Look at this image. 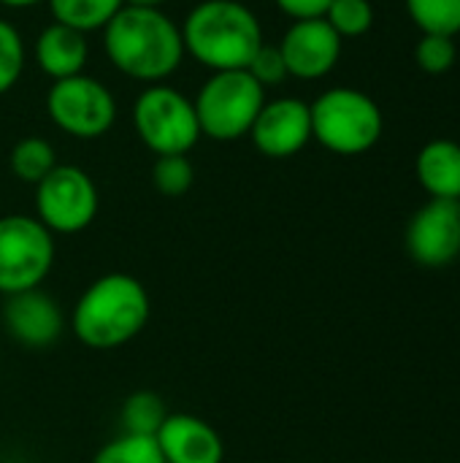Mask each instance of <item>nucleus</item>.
<instances>
[{
  "label": "nucleus",
  "instance_id": "4468645a",
  "mask_svg": "<svg viewBox=\"0 0 460 463\" xmlns=\"http://www.w3.org/2000/svg\"><path fill=\"white\" fill-rule=\"evenodd\" d=\"M165 463H222L225 442L220 431L190 412H168L155 434Z\"/></svg>",
  "mask_w": 460,
  "mask_h": 463
},
{
  "label": "nucleus",
  "instance_id": "aec40b11",
  "mask_svg": "<svg viewBox=\"0 0 460 463\" xmlns=\"http://www.w3.org/2000/svg\"><path fill=\"white\" fill-rule=\"evenodd\" d=\"M409 19L420 27L423 35H447L460 33V0H404Z\"/></svg>",
  "mask_w": 460,
  "mask_h": 463
},
{
  "label": "nucleus",
  "instance_id": "9d476101",
  "mask_svg": "<svg viewBox=\"0 0 460 463\" xmlns=\"http://www.w3.org/2000/svg\"><path fill=\"white\" fill-rule=\"evenodd\" d=\"M404 247L409 258L423 269H445L460 255V212L458 201L423 203L404 233Z\"/></svg>",
  "mask_w": 460,
  "mask_h": 463
},
{
  "label": "nucleus",
  "instance_id": "39448f33",
  "mask_svg": "<svg viewBox=\"0 0 460 463\" xmlns=\"http://www.w3.org/2000/svg\"><path fill=\"white\" fill-rule=\"evenodd\" d=\"M266 103V90L244 71H214L198 90L192 106L201 136L236 141L249 136L255 117Z\"/></svg>",
  "mask_w": 460,
  "mask_h": 463
},
{
  "label": "nucleus",
  "instance_id": "f257e3e1",
  "mask_svg": "<svg viewBox=\"0 0 460 463\" xmlns=\"http://www.w3.org/2000/svg\"><path fill=\"white\" fill-rule=\"evenodd\" d=\"M103 52L111 65L146 84H163L182 68L184 41L179 24L160 8L122 5L103 27Z\"/></svg>",
  "mask_w": 460,
  "mask_h": 463
},
{
  "label": "nucleus",
  "instance_id": "412c9836",
  "mask_svg": "<svg viewBox=\"0 0 460 463\" xmlns=\"http://www.w3.org/2000/svg\"><path fill=\"white\" fill-rule=\"evenodd\" d=\"M92 463H165V458L155 437L122 431L95 453Z\"/></svg>",
  "mask_w": 460,
  "mask_h": 463
},
{
  "label": "nucleus",
  "instance_id": "6ab92c4d",
  "mask_svg": "<svg viewBox=\"0 0 460 463\" xmlns=\"http://www.w3.org/2000/svg\"><path fill=\"white\" fill-rule=\"evenodd\" d=\"M168 418L165 402L155 391H136L122 402L119 410V423L125 434H141V437H155Z\"/></svg>",
  "mask_w": 460,
  "mask_h": 463
},
{
  "label": "nucleus",
  "instance_id": "bb28decb",
  "mask_svg": "<svg viewBox=\"0 0 460 463\" xmlns=\"http://www.w3.org/2000/svg\"><path fill=\"white\" fill-rule=\"evenodd\" d=\"M282 14H287L293 22L298 19H320L325 16L331 0H274Z\"/></svg>",
  "mask_w": 460,
  "mask_h": 463
},
{
  "label": "nucleus",
  "instance_id": "0eeeda50",
  "mask_svg": "<svg viewBox=\"0 0 460 463\" xmlns=\"http://www.w3.org/2000/svg\"><path fill=\"white\" fill-rule=\"evenodd\" d=\"M133 128L141 144L157 155H190L201 138L192 100L168 87L149 84L133 103Z\"/></svg>",
  "mask_w": 460,
  "mask_h": 463
},
{
  "label": "nucleus",
  "instance_id": "423d86ee",
  "mask_svg": "<svg viewBox=\"0 0 460 463\" xmlns=\"http://www.w3.org/2000/svg\"><path fill=\"white\" fill-rule=\"evenodd\" d=\"M54 233L35 214L0 217V296L41 288L54 269Z\"/></svg>",
  "mask_w": 460,
  "mask_h": 463
},
{
  "label": "nucleus",
  "instance_id": "7c9ffc66",
  "mask_svg": "<svg viewBox=\"0 0 460 463\" xmlns=\"http://www.w3.org/2000/svg\"><path fill=\"white\" fill-rule=\"evenodd\" d=\"M458 212H460V201H458Z\"/></svg>",
  "mask_w": 460,
  "mask_h": 463
},
{
  "label": "nucleus",
  "instance_id": "6e6552de",
  "mask_svg": "<svg viewBox=\"0 0 460 463\" xmlns=\"http://www.w3.org/2000/svg\"><path fill=\"white\" fill-rule=\"evenodd\" d=\"M35 217L54 236H76L87 231L100 209V193L92 176L70 163H57L35 184Z\"/></svg>",
  "mask_w": 460,
  "mask_h": 463
},
{
  "label": "nucleus",
  "instance_id": "f03ea898",
  "mask_svg": "<svg viewBox=\"0 0 460 463\" xmlns=\"http://www.w3.org/2000/svg\"><path fill=\"white\" fill-rule=\"evenodd\" d=\"M152 298L141 279L108 271L89 282L68 317L70 334L89 350L106 353L130 345L149 323Z\"/></svg>",
  "mask_w": 460,
  "mask_h": 463
},
{
  "label": "nucleus",
  "instance_id": "9b49d317",
  "mask_svg": "<svg viewBox=\"0 0 460 463\" xmlns=\"http://www.w3.org/2000/svg\"><path fill=\"white\" fill-rule=\"evenodd\" d=\"M0 320L5 326V334L27 350H43L57 345L68 326L60 301L41 288L5 296L0 307Z\"/></svg>",
  "mask_w": 460,
  "mask_h": 463
},
{
  "label": "nucleus",
  "instance_id": "c756f323",
  "mask_svg": "<svg viewBox=\"0 0 460 463\" xmlns=\"http://www.w3.org/2000/svg\"><path fill=\"white\" fill-rule=\"evenodd\" d=\"M0 307H3V296H0Z\"/></svg>",
  "mask_w": 460,
  "mask_h": 463
},
{
  "label": "nucleus",
  "instance_id": "cd10ccee",
  "mask_svg": "<svg viewBox=\"0 0 460 463\" xmlns=\"http://www.w3.org/2000/svg\"><path fill=\"white\" fill-rule=\"evenodd\" d=\"M41 3H49V0H0L3 8H33V5H41Z\"/></svg>",
  "mask_w": 460,
  "mask_h": 463
},
{
  "label": "nucleus",
  "instance_id": "20e7f679",
  "mask_svg": "<svg viewBox=\"0 0 460 463\" xmlns=\"http://www.w3.org/2000/svg\"><path fill=\"white\" fill-rule=\"evenodd\" d=\"M312 138L333 155L355 157L377 146L385 130L377 100L352 87H333L309 103Z\"/></svg>",
  "mask_w": 460,
  "mask_h": 463
},
{
  "label": "nucleus",
  "instance_id": "2eb2a0df",
  "mask_svg": "<svg viewBox=\"0 0 460 463\" xmlns=\"http://www.w3.org/2000/svg\"><path fill=\"white\" fill-rule=\"evenodd\" d=\"M33 57H35L38 71L46 73L52 81L79 76V73H84V65L89 60L87 33H79L68 24L52 22L38 33Z\"/></svg>",
  "mask_w": 460,
  "mask_h": 463
},
{
  "label": "nucleus",
  "instance_id": "4be33fe9",
  "mask_svg": "<svg viewBox=\"0 0 460 463\" xmlns=\"http://www.w3.org/2000/svg\"><path fill=\"white\" fill-rule=\"evenodd\" d=\"M195 182V168L187 155H157L152 165V184L165 198H182Z\"/></svg>",
  "mask_w": 460,
  "mask_h": 463
},
{
  "label": "nucleus",
  "instance_id": "f3484780",
  "mask_svg": "<svg viewBox=\"0 0 460 463\" xmlns=\"http://www.w3.org/2000/svg\"><path fill=\"white\" fill-rule=\"evenodd\" d=\"M122 5L125 0H49L54 22L68 24L79 33L103 30Z\"/></svg>",
  "mask_w": 460,
  "mask_h": 463
},
{
  "label": "nucleus",
  "instance_id": "dca6fc26",
  "mask_svg": "<svg viewBox=\"0 0 460 463\" xmlns=\"http://www.w3.org/2000/svg\"><path fill=\"white\" fill-rule=\"evenodd\" d=\"M415 176L420 187L437 201H460V144L434 138L420 146L415 157Z\"/></svg>",
  "mask_w": 460,
  "mask_h": 463
},
{
  "label": "nucleus",
  "instance_id": "2f4dec72",
  "mask_svg": "<svg viewBox=\"0 0 460 463\" xmlns=\"http://www.w3.org/2000/svg\"><path fill=\"white\" fill-rule=\"evenodd\" d=\"M0 463H3V461H0Z\"/></svg>",
  "mask_w": 460,
  "mask_h": 463
},
{
  "label": "nucleus",
  "instance_id": "7ed1b4c3",
  "mask_svg": "<svg viewBox=\"0 0 460 463\" xmlns=\"http://www.w3.org/2000/svg\"><path fill=\"white\" fill-rule=\"evenodd\" d=\"M184 52L214 71H244L266 43L255 11L239 0H201L182 22Z\"/></svg>",
  "mask_w": 460,
  "mask_h": 463
},
{
  "label": "nucleus",
  "instance_id": "b1692460",
  "mask_svg": "<svg viewBox=\"0 0 460 463\" xmlns=\"http://www.w3.org/2000/svg\"><path fill=\"white\" fill-rule=\"evenodd\" d=\"M24 71V41L19 30L0 19V95L14 90Z\"/></svg>",
  "mask_w": 460,
  "mask_h": 463
},
{
  "label": "nucleus",
  "instance_id": "ddd939ff",
  "mask_svg": "<svg viewBox=\"0 0 460 463\" xmlns=\"http://www.w3.org/2000/svg\"><path fill=\"white\" fill-rule=\"evenodd\" d=\"M279 52L290 76L314 81L336 68L342 57V38L323 16L298 19L285 30L279 41Z\"/></svg>",
  "mask_w": 460,
  "mask_h": 463
},
{
  "label": "nucleus",
  "instance_id": "a211bd4d",
  "mask_svg": "<svg viewBox=\"0 0 460 463\" xmlns=\"http://www.w3.org/2000/svg\"><path fill=\"white\" fill-rule=\"evenodd\" d=\"M57 165V152L54 146L41 138V136H24L14 144L11 155H8V168L19 182L27 184H38L52 168Z\"/></svg>",
  "mask_w": 460,
  "mask_h": 463
},
{
  "label": "nucleus",
  "instance_id": "5701e85b",
  "mask_svg": "<svg viewBox=\"0 0 460 463\" xmlns=\"http://www.w3.org/2000/svg\"><path fill=\"white\" fill-rule=\"evenodd\" d=\"M339 38H361L374 24V5L369 0H331L325 16H323Z\"/></svg>",
  "mask_w": 460,
  "mask_h": 463
},
{
  "label": "nucleus",
  "instance_id": "a878e982",
  "mask_svg": "<svg viewBox=\"0 0 460 463\" xmlns=\"http://www.w3.org/2000/svg\"><path fill=\"white\" fill-rule=\"evenodd\" d=\"M247 73L266 90V87H279L290 73H287V65H285V60H282V52H279V46H268V43H263L258 52H255V57L249 60V65H247Z\"/></svg>",
  "mask_w": 460,
  "mask_h": 463
},
{
  "label": "nucleus",
  "instance_id": "1a4fd4ad",
  "mask_svg": "<svg viewBox=\"0 0 460 463\" xmlns=\"http://www.w3.org/2000/svg\"><path fill=\"white\" fill-rule=\"evenodd\" d=\"M46 114L62 133L92 141L114 128L117 98L100 79L79 73L52 81L46 92Z\"/></svg>",
  "mask_w": 460,
  "mask_h": 463
},
{
  "label": "nucleus",
  "instance_id": "c85d7f7f",
  "mask_svg": "<svg viewBox=\"0 0 460 463\" xmlns=\"http://www.w3.org/2000/svg\"><path fill=\"white\" fill-rule=\"evenodd\" d=\"M165 0H125V5H144V8H160Z\"/></svg>",
  "mask_w": 460,
  "mask_h": 463
},
{
  "label": "nucleus",
  "instance_id": "f8f14e48",
  "mask_svg": "<svg viewBox=\"0 0 460 463\" xmlns=\"http://www.w3.org/2000/svg\"><path fill=\"white\" fill-rule=\"evenodd\" d=\"M249 141L260 155L274 160L298 155L312 141L309 103L301 98L266 100L249 128Z\"/></svg>",
  "mask_w": 460,
  "mask_h": 463
},
{
  "label": "nucleus",
  "instance_id": "393cba45",
  "mask_svg": "<svg viewBox=\"0 0 460 463\" xmlns=\"http://www.w3.org/2000/svg\"><path fill=\"white\" fill-rule=\"evenodd\" d=\"M458 60V46L447 35H423L415 46V62L423 73L442 76Z\"/></svg>",
  "mask_w": 460,
  "mask_h": 463
}]
</instances>
